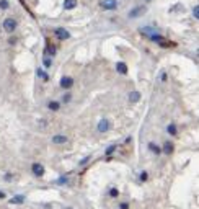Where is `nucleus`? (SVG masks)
Masks as SVG:
<instances>
[{
	"label": "nucleus",
	"instance_id": "nucleus-2",
	"mask_svg": "<svg viewBox=\"0 0 199 209\" xmlns=\"http://www.w3.org/2000/svg\"><path fill=\"white\" fill-rule=\"evenodd\" d=\"M103 8L104 10H114L118 7V2L116 0H103Z\"/></svg>",
	"mask_w": 199,
	"mask_h": 209
},
{
	"label": "nucleus",
	"instance_id": "nucleus-12",
	"mask_svg": "<svg viewBox=\"0 0 199 209\" xmlns=\"http://www.w3.org/2000/svg\"><path fill=\"white\" fill-rule=\"evenodd\" d=\"M163 152H165L166 155H170L171 152H173V144L171 142H165L163 144Z\"/></svg>",
	"mask_w": 199,
	"mask_h": 209
},
{
	"label": "nucleus",
	"instance_id": "nucleus-24",
	"mask_svg": "<svg viewBox=\"0 0 199 209\" xmlns=\"http://www.w3.org/2000/svg\"><path fill=\"white\" fill-rule=\"evenodd\" d=\"M141 180H142V181H145V180H147V173H145V172L141 175Z\"/></svg>",
	"mask_w": 199,
	"mask_h": 209
},
{
	"label": "nucleus",
	"instance_id": "nucleus-11",
	"mask_svg": "<svg viewBox=\"0 0 199 209\" xmlns=\"http://www.w3.org/2000/svg\"><path fill=\"white\" fill-rule=\"evenodd\" d=\"M141 100V93L139 92H131V95H129V101L131 103H137Z\"/></svg>",
	"mask_w": 199,
	"mask_h": 209
},
{
	"label": "nucleus",
	"instance_id": "nucleus-23",
	"mask_svg": "<svg viewBox=\"0 0 199 209\" xmlns=\"http://www.w3.org/2000/svg\"><path fill=\"white\" fill-rule=\"evenodd\" d=\"M44 66L46 67H51V61H49V59H44Z\"/></svg>",
	"mask_w": 199,
	"mask_h": 209
},
{
	"label": "nucleus",
	"instance_id": "nucleus-22",
	"mask_svg": "<svg viewBox=\"0 0 199 209\" xmlns=\"http://www.w3.org/2000/svg\"><path fill=\"white\" fill-rule=\"evenodd\" d=\"M114 149H116V145H111V147H108V150H106V155L113 154V152H114Z\"/></svg>",
	"mask_w": 199,
	"mask_h": 209
},
{
	"label": "nucleus",
	"instance_id": "nucleus-15",
	"mask_svg": "<svg viewBox=\"0 0 199 209\" xmlns=\"http://www.w3.org/2000/svg\"><path fill=\"white\" fill-rule=\"evenodd\" d=\"M149 149H150L152 152H155V154H160V147H158V145H155L154 142H150V144H149Z\"/></svg>",
	"mask_w": 199,
	"mask_h": 209
},
{
	"label": "nucleus",
	"instance_id": "nucleus-20",
	"mask_svg": "<svg viewBox=\"0 0 199 209\" xmlns=\"http://www.w3.org/2000/svg\"><path fill=\"white\" fill-rule=\"evenodd\" d=\"M193 15H194V18H199V7H198V5L193 8Z\"/></svg>",
	"mask_w": 199,
	"mask_h": 209
},
{
	"label": "nucleus",
	"instance_id": "nucleus-27",
	"mask_svg": "<svg viewBox=\"0 0 199 209\" xmlns=\"http://www.w3.org/2000/svg\"><path fill=\"white\" fill-rule=\"evenodd\" d=\"M5 196V194H3V193H2V191H0V198H3Z\"/></svg>",
	"mask_w": 199,
	"mask_h": 209
},
{
	"label": "nucleus",
	"instance_id": "nucleus-17",
	"mask_svg": "<svg viewBox=\"0 0 199 209\" xmlns=\"http://www.w3.org/2000/svg\"><path fill=\"white\" fill-rule=\"evenodd\" d=\"M49 110L57 111V110H59V103H57V101H51V103H49Z\"/></svg>",
	"mask_w": 199,
	"mask_h": 209
},
{
	"label": "nucleus",
	"instance_id": "nucleus-26",
	"mask_svg": "<svg viewBox=\"0 0 199 209\" xmlns=\"http://www.w3.org/2000/svg\"><path fill=\"white\" fill-rule=\"evenodd\" d=\"M129 206H127V203H122V204H121V209H127Z\"/></svg>",
	"mask_w": 199,
	"mask_h": 209
},
{
	"label": "nucleus",
	"instance_id": "nucleus-21",
	"mask_svg": "<svg viewBox=\"0 0 199 209\" xmlns=\"http://www.w3.org/2000/svg\"><path fill=\"white\" fill-rule=\"evenodd\" d=\"M109 194H111L113 198H118V194H119V193H118V189H116V188H111V191H109Z\"/></svg>",
	"mask_w": 199,
	"mask_h": 209
},
{
	"label": "nucleus",
	"instance_id": "nucleus-14",
	"mask_svg": "<svg viewBox=\"0 0 199 209\" xmlns=\"http://www.w3.org/2000/svg\"><path fill=\"white\" fill-rule=\"evenodd\" d=\"M54 52H56L54 46H51V44H49V41H47V48H46V54H47V56H54Z\"/></svg>",
	"mask_w": 199,
	"mask_h": 209
},
{
	"label": "nucleus",
	"instance_id": "nucleus-25",
	"mask_svg": "<svg viewBox=\"0 0 199 209\" xmlns=\"http://www.w3.org/2000/svg\"><path fill=\"white\" fill-rule=\"evenodd\" d=\"M69 100H70V95H69V93L64 95V101H69Z\"/></svg>",
	"mask_w": 199,
	"mask_h": 209
},
{
	"label": "nucleus",
	"instance_id": "nucleus-3",
	"mask_svg": "<svg viewBox=\"0 0 199 209\" xmlns=\"http://www.w3.org/2000/svg\"><path fill=\"white\" fill-rule=\"evenodd\" d=\"M31 168H33V173L36 176H42L44 175V167H42L41 164H33V167Z\"/></svg>",
	"mask_w": 199,
	"mask_h": 209
},
{
	"label": "nucleus",
	"instance_id": "nucleus-19",
	"mask_svg": "<svg viewBox=\"0 0 199 209\" xmlns=\"http://www.w3.org/2000/svg\"><path fill=\"white\" fill-rule=\"evenodd\" d=\"M0 8L7 10L8 8V2H7V0H0Z\"/></svg>",
	"mask_w": 199,
	"mask_h": 209
},
{
	"label": "nucleus",
	"instance_id": "nucleus-9",
	"mask_svg": "<svg viewBox=\"0 0 199 209\" xmlns=\"http://www.w3.org/2000/svg\"><path fill=\"white\" fill-rule=\"evenodd\" d=\"M116 70L119 72V74L124 75V74H127V66H126L124 62H118L116 64Z\"/></svg>",
	"mask_w": 199,
	"mask_h": 209
},
{
	"label": "nucleus",
	"instance_id": "nucleus-8",
	"mask_svg": "<svg viewBox=\"0 0 199 209\" xmlns=\"http://www.w3.org/2000/svg\"><path fill=\"white\" fill-rule=\"evenodd\" d=\"M65 142H67V137H65V136L57 134V136H54V137H52V144H65Z\"/></svg>",
	"mask_w": 199,
	"mask_h": 209
},
{
	"label": "nucleus",
	"instance_id": "nucleus-16",
	"mask_svg": "<svg viewBox=\"0 0 199 209\" xmlns=\"http://www.w3.org/2000/svg\"><path fill=\"white\" fill-rule=\"evenodd\" d=\"M166 131L170 132L171 136H176V126H175V124H170V126H168V129H166Z\"/></svg>",
	"mask_w": 199,
	"mask_h": 209
},
{
	"label": "nucleus",
	"instance_id": "nucleus-6",
	"mask_svg": "<svg viewBox=\"0 0 199 209\" xmlns=\"http://www.w3.org/2000/svg\"><path fill=\"white\" fill-rule=\"evenodd\" d=\"M56 36H57L59 39H62V41H64V39H67L70 34H69V31H65L64 28H57V29H56Z\"/></svg>",
	"mask_w": 199,
	"mask_h": 209
},
{
	"label": "nucleus",
	"instance_id": "nucleus-13",
	"mask_svg": "<svg viewBox=\"0 0 199 209\" xmlns=\"http://www.w3.org/2000/svg\"><path fill=\"white\" fill-rule=\"evenodd\" d=\"M23 201H25V196L18 194V196H15V198H12V199H10V204H21Z\"/></svg>",
	"mask_w": 199,
	"mask_h": 209
},
{
	"label": "nucleus",
	"instance_id": "nucleus-18",
	"mask_svg": "<svg viewBox=\"0 0 199 209\" xmlns=\"http://www.w3.org/2000/svg\"><path fill=\"white\" fill-rule=\"evenodd\" d=\"M38 75H39L42 80H47V78H49V77H47V74H46L44 70H41V69H38Z\"/></svg>",
	"mask_w": 199,
	"mask_h": 209
},
{
	"label": "nucleus",
	"instance_id": "nucleus-5",
	"mask_svg": "<svg viewBox=\"0 0 199 209\" xmlns=\"http://www.w3.org/2000/svg\"><path fill=\"white\" fill-rule=\"evenodd\" d=\"M108 129H109V121L108 119H101V121L98 123V131L100 132H106Z\"/></svg>",
	"mask_w": 199,
	"mask_h": 209
},
{
	"label": "nucleus",
	"instance_id": "nucleus-7",
	"mask_svg": "<svg viewBox=\"0 0 199 209\" xmlns=\"http://www.w3.org/2000/svg\"><path fill=\"white\" fill-rule=\"evenodd\" d=\"M72 85H74V78H70V77H64L61 80V87L62 88H70Z\"/></svg>",
	"mask_w": 199,
	"mask_h": 209
},
{
	"label": "nucleus",
	"instance_id": "nucleus-1",
	"mask_svg": "<svg viewBox=\"0 0 199 209\" xmlns=\"http://www.w3.org/2000/svg\"><path fill=\"white\" fill-rule=\"evenodd\" d=\"M15 28H17V21L13 20V18H5V21H3V29L5 31H7V33H13Z\"/></svg>",
	"mask_w": 199,
	"mask_h": 209
},
{
	"label": "nucleus",
	"instance_id": "nucleus-10",
	"mask_svg": "<svg viewBox=\"0 0 199 209\" xmlns=\"http://www.w3.org/2000/svg\"><path fill=\"white\" fill-rule=\"evenodd\" d=\"M75 7H77V0H65L64 2V8L65 10H72Z\"/></svg>",
	"mask_w": 199,
	"mask_h": 209
},
{
	"label": "nucleus",
	"instance_id": "nucleus-4",
	"mask_svg": "<svg viewBox=\"0 0 199 209\" xmlns=\"http://www.w3.org/2000/svg\"><path fill=\"white\" fill-rule=\"evenodd\" d=\"M145 12V7H136V8H132L131 12H129V17L131 18H137L141 13Z\"/></svg>",
	"mask_w": 199,
	"mask_h": 209
}]
</instances>
